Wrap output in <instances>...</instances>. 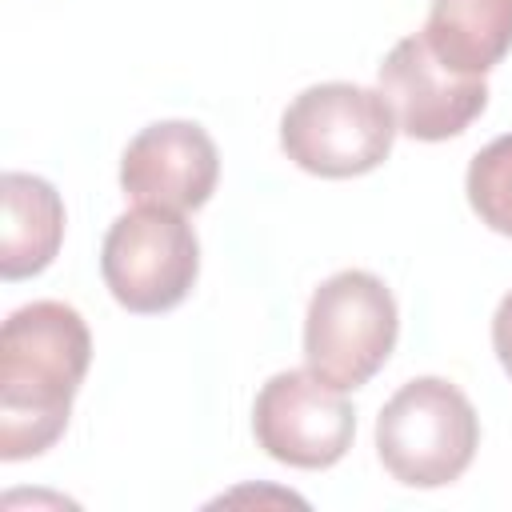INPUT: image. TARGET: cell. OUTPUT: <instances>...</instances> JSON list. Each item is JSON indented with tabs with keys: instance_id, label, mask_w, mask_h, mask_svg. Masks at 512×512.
Listing matches in <instances>:
<instances>
[{
	"instance_id": "obj_1",
	"label": "cell",
	"mask_w": 512,
	"mask_h": 512,
	"mask_svg": "<svg viewBox=\"0 0 512 512\" xmlns=\"http://www.w3.org/2000/svg\"><path fill=\"white\" fill-rule=\"evenodd\" d=\"M92 360L84 316L60 300H32L0 332V456L48 452L72 416V400Z\"/></svg>"
},
{
	"instance_id": "obj_2",
	"label": "cell",
	"mask_w": 512,
	"mask_h": 512,
	"mask_svg": "<svg viewBox=\"0 0 512 512\" xmlns=\"http://www.w3.org/2000/svg\"><path fill=\"white\" fill-rule=\"evenodd\" d=\"M396 132L400 128L388 96L348 80L304 88L280 116L284 156L324 180H348L380 168Z\"/></svg>"
},
{
	"instance_id": "obj_3",
	"label": "cell",
	"mask_w": 512,
	"mask_h": 512,
	"mask_svg": "<svg viewBox=\"0 0 512 512\" xmlns=\"http://www.w3.org/2000/svg\"><path fill=\"white\" fill-rule=\"evenodd\" d=\"M480 444L472 400L444 376L408 380L376 416V452L392 480L444 488L464 476Z\"/></svg>"
},
{
	"instance_id": "obj_4",
	"label": "cell",
	"mask_w": 512,
	"mask_h": 512,
	"mask_svg": "<svg viewBox=\"0 0 512 512\" xmlns=\"http://www.w3.org/2000/svg\"><path fill=\"white\" fill-rule=\"evenodd\" d=\"M400 336V312L388 284L364 268L328 276L304 316V360L336 388L368 384L392 356Z\"/></svg>"
},
{
	"instance_id": "obj_5",
	"label": "cell",
	"mask_w": 512,
	"mask_h": 512,
	"mask_svg": "<svg viewBox=\"0 0 512 512\" xmlns=\"http://www.w3.org/2000/svg\"><path fill=\"white\" fill-rule=\"evenodd\" d=\"M200 272V240L184 212L136 204L116 216L104 248L100 276L112 300L136 316H156L176 308Z\"/></svg>"
},
{
	"instance_id": "obj_6",
	"label": "cell",
	"mask_w": 512,
	"mask_h": 512,
	"mask_svg": "<svg viewBox=\"0 0 512 512\" xmlns=\"http://www.w3.org/2000/svg\"><path fill=\"white\" fill-rule=\"evenodd\" d=\"M256 444L292 468H332L356 436V412L344 388L328 384L312 368L276 372L252 404Z\"/></svg>"
},
{
	"instance_id": "obj_7",
	"label": "cell",
	"mask_w": 512,
	"mask_h": 512,
	"mask_svg": "<svg viewBox=\"0 0 512 512\" xmlns=\"http://www.w3.org/2000/svg\"><path fill=\"white\" fill-rule=\"evenodd\" d=\"M220 180V152L192 120H156L140 128L120 156V188L132 204L192 212L208 204Z\"/></svg>"
},
{
	"instance_id": "obj_8",
	"label": "cell",
	"mask_w": 512,
	"mask_h": 512,
	"mask_svg": "<svg viewBox=\"0 0 512 512\" xmlns=\"http://www.w3.org/2000/svg\"><path fill=\"white\" fill-rule=\"evenodd\" d=\"M380 92L396 112V128L412 140L460 136L488 104L484 76L444 68L424 36H404L380 64Z\"/></svg>"
},
{
	"instance_id": "obj_9",
	"label": "cell",
	"mask_w": 512,
	"mask_h": 512,
	"mask_svg": "<svg viewBox=\"0 0 512 512\" xmlns=\"http://www.w3.org/2000/svg\"><path fill=\"white\" fill-rule=\"evenodd\" d=\"M4 236H0V276L28 280L44 272L64 240V200L60 192L32 172H4Z\"/></svg>"
},
{
	"instance_id": "obj_10",
	"label": "cell",
	"mask_w": 512,
	"mask_h": 512,
	"mask_svg": "<svg viewBox=\"0 0 512 512\" xmlns=\"http://www.w3.org/2000/svg\"><path fill=\"white\" fill-rule=\"evenodd\" d=\"M420 36L444 68L484 76L512 48V0H432Z\"/></svg>"
},
{
	"instance_id": "obj_11",
	"label": "cell",
	"mask_w": 512,
	"mask_h": 512,
	"mask_svg": "<svg viewBox=\"0 0 512 512\" xmlns=\"http://www.w3.org/2000/svg\"><path fill=\"white\" fill-rule=\"evenodd\" d=\"M472 212L500 236H512V132L484 144L464 180Z\"/></svg>"
},
{
	"instance_id": "obj_12",
	"label": "cell",
	"mask_w": 512,
	"mask_h": 512,
	"mask_svg": "<svg viewBox=\"0 0 512 512\" xmlns=\"http://www.w3.org/2000/svg\"><path fill=\"white\" fill-rule=\"evenodd\" d=\"M492 348H496L500 368L512 376V292L500 300V308L492 316Z\"/></svg>"
}]
</instances>
